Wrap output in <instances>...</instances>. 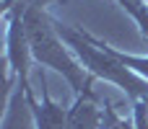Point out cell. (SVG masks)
Segmentation results:
<instances>
[{
    "label": "cell",
    "mask_w": 148,
    "mask_h": 129,
    "mask_svg": "<svg viewBox=\"0 0 148 129\" xmlns=\"http://www.w3.org/2000/svg\"><path fill=\"white\" fill-rule=\"evenodd\" d=\"M101 129H135V124L125 122L107 101H104V116H101Z\"/></svg>",
    "instance_id": "obj_9"
},
{
    "label": "cell",
    "mask_w": 148,
    "mask_h": 129,
    "mask_svg": "<svg viewBox=\"0 0 148 129\" xmlns=\"http://www.w3.org/2000/svg\"><path fill=\"white\" fill-rule=\"evenodd\" d=\"M133 116H135V129H148V96L133 103Z\"/></svg>",
    "instance_id": "obj_10"
},
{
    "label": "cell",
    "mask_w": 148,
    "mask_h": 129,
    "mask_svg": "<svg viewBox=\"0 0 148 129\" xmlns=\"http://www.w3.org/2000/svg\"><path fill=\"white\" fill-rule=\"evenodd\" d=\"M39 80H42V103H36L34 98H26V101H29V109H31V114H34L36 129H65V124H68V109H62L60 103H55V101L49 98L44 75H42Z\"/></svg>",
    "instance_id": "obj_4"
},
{
    "label": "cell",
    "mask_w": 148,
    "mask_h": 129,
    "mask_svg": "<svg viewBox=\"0 0 148 129\" xmlns=\"http://www.w3.org/2000/svg\"><path fill=\"white\" fill-rule=\"evenodd\" d=\"M104 109H99V96H75V103L68 109V124L65 129H101Z\"/></svg>",
    "instance_id": "obj_5"
},
{
    "label": "cell",
    "mask_w": 148,
    "mask_h": 129,
    "mask_svg": "<svg viewBox=\"0 0 148 129\" xmlns=\"http://www.w3.org/2000/svg\"><path fill=\"white\" fill-rule=\"evenodd\" d=\"M29 57H31V47H29L21 10L10 8L8 10V65L18 75V91H23L26 98H34L31 85H29Z\"/></svg>",
    "instance_id": "obj_3"
},
{
    "label": "cell",
    "mask_w": 148,
    "mask_h": 129,
    "mask_svg": "<svg viewBox=\"0 0 148 129\" xmlns=\"http://www.w3.org/2000/svg\"><path fill=\"white\" fill-rule=\"evenodd\" d=\"M57 34L75 52L78 62L86 67L88 75L114 83L117 88H122L127 93V98L133 103L148 96V80L146 78H140L138 72H133L130 67H125L117 57H112L107 49H101L91 34H86L83 28H70V26H57Z\"/></svg>",
    "instance_id": "obj_2"
},
{
    "label": "cell",
    "mask_w": 148,
    "mask_h": 129,
    "mask_svg": "<svg viewBox=\"0 0 148 129\" xmlns=\"http://www.w3.org/2000/svg\"><path fill=\"white\" fill-rule=\"evenodd\" d=\"M13 8L21 10L26 36H29V47H31V57L39 65L57 70L73 85L75 96L94 93V75H88L86 67H81V62L70 57L68 44L57 34V23L49 18L44 5H39L34 0H18V5H13Z\"/></svg>",
    "instance_id": "obj_1"
},
{
    "label": "cell",
    "mask_w": 148,
    "mask_h": 129,
    "mask_svg": "<svg viewBox=\"0 0 148 129\" xmlns=\"http://www.w3.org/2000/svg\"><path fill=\"white\" fill-rule=\"evenodd\" d=\"M31 119H34V114L29 109L26 93L23 91H16V96L10 98V106H8L3 129H34L31 127Z\"/></svg>",
    "instance_id": "obj_6"
},
{
    "label": "cell",
    "mask_w": 148,
    "mask_h": 129,
    "mask_svg": "<svg viewBox=\"0 0 148 129\" xmlns=\"http://www.w3.org/2000/svg\"><path fill=\"white\" fill-rule=\"evenodd\" d=\"M96 44H99L101 49H107V52H109L112 57H117V59H120V62H122L125 67H130L133 72H138L140 78H146V80H148V57H133V54H122V52H117V49L107 47L104 41H99V39H96Z\"/></svg>",
    "instance_id": "obj_7"
},
{
    "label": "cell",
    "mask_w": 148,
    "mask_h": 129,
    "mask_svg": "<svg viewBox=\"0 0 148 129\" xmlns=\"http://www.w3.org/2000/svg\"><path fill=\"white\" fill-rule=\"evenodd\" d=\"M133 18H135V23H138V28H140V34L148 36V5L146 0H117Z\"/></svg>",
    "instance_id": "obj_8"
}]
</instances>
